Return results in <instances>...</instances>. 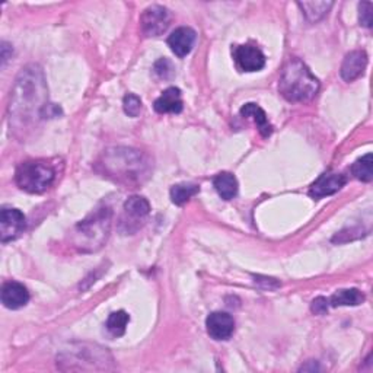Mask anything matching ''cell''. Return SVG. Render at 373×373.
<instances>
[{"label":"cell","mask_w":373,"mask_h":373,"mask_svg":"<svg viewBox=\"0 0 373 373\" xmlns=\"http://www.w3.org/2000/svg\"><path fill=\"white\" fill-rule=\"evenodd\" d=\"M14 103L11 110L15 114L24 117V113L37 111L40 117H44L43 111L47 110V88L44 83V76L39 66H31L21 73L16 81Z\"/></svg>","instance_id":"obj_1"},{"label":"cell","mask_w":373,"mask_h":373,"mask_svg":"<svg viewBox=\"0 0 373 373\" xmlns=\"http://www.w3.org/2000/svg\"><path fill=\"white\" fill-rule=\"evenodd\" d=\"M279 91L289 103H307L320 91V81L299 58H290L282 71Z\"/></svg>","instance_id":"obj_2"},{"label":"cell","mask_w":373,"mask_h":373,"mask_svg":"<svg viewBox=\"0 0 373 373\" xmlns=\"http://www.w3.org/2000/svg\"><path fill=\"white\" fill-rule=\"evenodd\" d=\"M113 212L104 206L91 213L75 229V245L82 252H95L107 242L111 230Z\"/></svg>","instance_id":"obj_3"},{"label":"cell","mask_w":373,"mask_h":373,"mask_svg":"<svg viewBox=\"0 0 373 373\" xmlns=\"http://www.w3.org/2000/svg\"><path fill=\"white\" fill-rule=\"evenodd\" d=\"M104 166L106 171L118 181L142 183V177L148 174L149 163L139 150L117 148L106 155Z\"/></svg>","instance_id":"obj_4"},{"label":"cell","mask_w":373,"mask_h":373,"mask_svg":"<svg viewBox=\"0 0 373 373\" xmlns=\"http://www.w3.org/2000/svg\"><path fill=\"white\" fill-rule=\"evenodd\" d=\"M56 180V168L46 159L22 162L15 173L18 187L31 194L47 191Z\"/></svg>","instance_id":"obj_5"},{"label":"cell","mask_w":373,"mask_h":373,"mask_svg":"<svg viewBox=\"0 0 373 373\" xmlns=\"http://www.w3.org/2000/svg\"><path fill=\"white\" fill-rule=\"evenodd\" d=\"M149 213H150V205L145 197H140V195L130 197L124 203L123 216L120 219L118 229L123 233L138 232L143 226Z\"/></svg>","instance_id":"obj_6"},{"label":"cell","mask_w":373,"mask_h":373,"mask_svg":"<svg viewBox=\"0 0 373 373\" xmlns=\"http://www.w3.org/2000/svg\"><path fill=\"white\" fill-rule=\"evenodd\" d=\"M171 12L165 6H149L140 16L142 32L146 37H159L171 25Z\"/></svg>","instance_id":"obj_7"},{"label":"cell","mask_w":373,"mask_h":373,"mask_svg":"<svg viewBox=\"0 0 373 373\" xmlns=\"http://www.w3.org/2000/svg\"><path fill=\"white\" fill-rule=\"evenodd\" d=\"M25 228L26 219L21 210L12 208L2 209V213H0V236H2V242L16 240L25 230Z\"/></svg>","instance_id":"obj_8"},{"label":"cell","mask_w":373,"mask_h":373,"mask_svg":"<svg viewBox=\"0 0 373 373\" xmlns=\"http://www.w3.org/2000/svg\"><path fill=\"white\" fill-rule=\"evenodd\" d=\"M233 60L236 66H238V69H241L242 72H258L265 66L264 53L252 44H242L235 47Z\"/></svg>","instance_id":"obj_9"},{"label":"cell","mask_w":373,"mask_h":373,"mask_svg":"<svg viewBox=\"0 0 373 373\" xmlns=\"http://www.w3.org/2000/svg\"><path fill=\"white\" fill-rule=\"evenodd\" d=\"M347 183L346 175L340 173H325L322 174L310 188V195L312 198H322L332 195L340 191Z\"/></svg>","instance_id":"obj_10"},{"label":"cell","mask_w":373,"mask_h":373,"mask_svg":"<svg viewBox=\"0 0 373 373\" xmlns=\"http://www.w3.org/2000/svg\"><path fill=\"white\" fill-rule=\"evenodd\" d=\"M209 335L216 342L229 340L235 331V321L226 312H213L206 320Z\"/></svg>","instance_id":"obj_11"},{"label":"cell","mask_w":373,"mask_h":373,"mask_svg":"<svg viewBox=\"0 0 373 373\" xmlns=\"http://www.w3.org/2000/svg\"><path fill=\"white\" fill-rule=\"evenodd\" d=\"M197 40V34L190 26H180L173 31L171 36L168 37V46L171 47L173 53L178 57H185L191 53Z\"/></svg>","instance_id":"obj_12"},{"label":"cell","mask_w":373,"mask_h":373,"mask_svg":"<svg viewBox=\"0 0 373 373\" xmlns=\"http://www.w3.org/2000/svg\"><path fill=\"white\" fill-rule=\"evenodd\" d=\"M153 108L159 114H180L184 108L181 91L175 86L168 88L155 101Z\"/></svg>","instance_id":"obj_13"},{"label":"cell","mask_w":373,"mask_h":373,"mask_svg":"<svg viewBox=\"0 0 373 373\" xmlns=\"http://www.w3.org/2000/svg\"><path fill=\"white\" fill-rule=\"evenodd\" d=\"M29 300L28 289L18 282H8L2 287V303L8 310H21Z\"/></svg>","instance_id":"obj_14"},{"label":"cell","mask_w":373,"mask_h":373,"mask_svg":"<svg viewBox=\"0 0 373 373\" xmlns=\"http://www.w3.org/2000/svg\"><path fill=\"white\" fill-rule=\"evenodd\" d=\"M367 66V54L363 50L352 51L346 56L342 64V78L346 82H353L360 78Z\"/></svg>","instance_id":"obj_15"},{"label":"cell","mask_w":373,"mask_h":373,"mask_svg":"<svg viewBox=\"0 0 373 373\" xmlns=\"http://www.w3.org/2000/svg\"><path fill=\"white\" fill-rule=\"evenodd\" d=\"M241 116L242 117H250V118H252L255 121L257 128L261 133L262 138H268V136H271V133H273V126L270 124V121L267 118V114L257 104H252V103L245 104L241 108Z\"/></svg>","instance_id":"obj_16"},{"label":"cell","mask_w":373,"mask_h":373,"mask_svg":"<svg viewBox=\"0 0 373 373\" xmlns=\"http://www.w3.org/2000/svg\"><path fill=\"white\" fill-rule=\"evenodd\" d=\"M364 302V295L357 289H342L337 290L329 299V307H357Z\"/></svg>","instance_id":"obj_17"},{"label":"cell","mask_w":373,"mask_h":373,"mask_svg":"<svg viewBox=\"0 0 373 373\" xmlns=\"http://www.w3.org/2000/svg\"><path fill=\"white\" fill-rule=\"evenodd\" d=\"M213 185L223 200H232L238 194V180L230 173L218 174L213 180Z\"/></svg>","instance_id":"obj_18"},{"label":"cell","mask_w":373,"mask_h":373,"mask_svg":"<svg viewBox=\"0 0 373 373\" xmlns=\"http://www.w3.org/2000/svg\"><path fill=\"white\" fill-rule=\"evenodd\" d=\"M297 6L302 9L305 18H307L310 22H318L327 14L329 9L334 6L332 2H299Z\"/></svg>","instance_id":"obj_19"},{"label":"cell","mask_w":373,"mask_h":373,"mask_svg":"<svg viewBox=\"0 0 373 373\" xmlns=\"http://www.w3.org/2000/svg\"><path fill=\"white\" fill-rule=\"evenodd\" d=\"M352 174L354 178L363 183H370L373 180V160L372 153H367L357 159L352 166Z\"/></svg>","instance_id":"obj_20"},{"label":"cell","mask_w":373,"mask_h":373,"mask_svg":"<svg viewBox=\"0 0 373 373\" xmlns=\"http://www.w3.org/2000/svg\"><path fill=\"white\" fill-rule=\"evenodd\" d=\"M200 187L195 184H190V183H183V184H177L171 188V200L174 205L177 206H183L185 203L194 197L195 194H198Z\"/></svg>","instance_id":"obj_21"},{"label":"cell","mask_w":373,"mask_h":373,"mask_svg":"<svg viewBox=\"0 0 373 373\" xmlns=\"http://www.w3.org/2000/svg\"><path fill=\"white\" fill-rule=\"evenodd\" d=\"M130 322V317L126 311L113 312L107 320V329L114 337H121L126 332L127 324Z\"/></svg>","instance_id":"obj_22"},{"label":"cell","mask_w":373,"mask_h":373,"mask_svg":"<svg viewBox=\"0 0 373 373\" xmlns=\"http://www.w3.org/2000/svg\"><path fill=\"white\" fill-rule=\"evenodd\" d=\"M123 107L124 113L130 117H138L142 111V101L138 95L134 93H127L123 99Z\"/></svg>","instance_id":"obj_23"},{"label":"cell","mask_w":373,"mask_h":373,"mask_svg":"<svg viewBox=\"0 0 373 373\" xmlns=\"http://www.w3.org/2000/svg\"><path fill=\"white\" fill-rule=\"evenodd\" d=\"M155 72L162 79H169L174 75V67L173 63L168 58H160L155 63Z\"/></svg>","instance_id":"obj_24"},{"label":"cell","mask_w":373,"mask_h":373,"mask_svg":"<svg viewBox=\"0 0 373 373\" xmlns=\"http://www.w3.org/2000/svg\"><path fill=\"white\" fill-rule=\"evenodd\" d=\"M372 4L370 2H362L359 5L360 11V25L370 28L372 26Z\"/></svg>","instance_id":"obj_25"},{"label":"cell","mask_w":373,"mask_h":373,"mask_svg":"<svg viewBox=\"0 0 373 373\" xmlns=\"http://www.w3.org/2000/svg\"><path fill=\"white\" fill-rule=\"evenodd\" d=\"M328 307H329L328 299L320 296V297H317V299L312 302V312H315L317 315H324V314H327Z\"/></svg>","instance_id":"obj_26"}]
</instances>
